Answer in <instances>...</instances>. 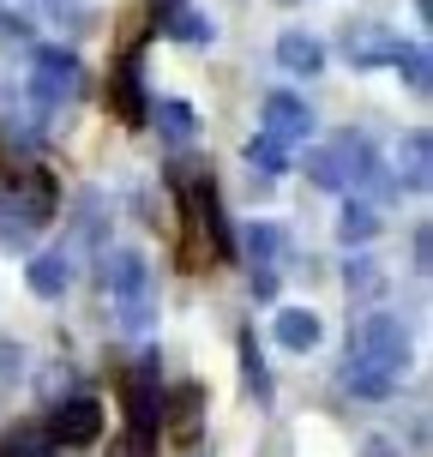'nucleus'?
I'll use <instances>...</instances> for the list:
<instances>
[{"label":"nucleus","instance_id":"1","mask_svg":"<svg viewBox=\"0 0 433 457\" xmlns=\"http://www.w3.org/2000/svg\"><path fill=\"white\" fill-rule=\"evenodd\" d=\"M169 187H175V199H181V223H187L181 265L187 271H205L211 259H229V253H235V235H229V223H223L217 187H211L199 169H175Z\"/></svg>","mask_w":433,"mask_h":457},{"label":"nucleus","instance_id":"2","mask_svg":"<svg viewBox=\"0 0 433 457\" xmlns=\"http://www.w3.org/2000/svg\"><path fill=\"white\" fill-rule=\"evenodd\" d=\"M103 295L114 301L127 331H145L151 325V259L138 247H109L103 253Z\"/></svg>","mask_w":433,"mask_h":457},{"label":"nucleus","instance_id":"3","mask_svg":"<svg viewBox=\"0 0 433 457\" xmlns=\"http://www.w3.org/2000/svg\"><path fill=\"white\" fill-rule=\"evenodd\" d=\"M157 434H162V367H157V349H145L127 373V452L151 457Z\"/></svg>","mask_w":433,"mask_h":457},{"label":"nucleus","instance_id":"4","mask_svg":"<svg viewBox=\"0 0 433 457\" xmlns=\"http://www.w3.org/2000/svg\"><path fill=\"white\" fill-rule=\"evenodd\" d=\"M349 355L367 367H379L391 373L397 386H404V373H410V325L397 320V313H367L355 331H349Z\"/></svg>","mask_w":433,"mask_h":457},{"label":"nucleus","instance_id":"5","mask_svg":"<svg viewBox=\"0 0 433 457\" xmlns=\"http://www.w3.org/2000/svg\"><path fill=\"white\" fill-rule=\"evenodd\" d=\"M79 85H85V67H79L72 48H37V79H30L37 109H43V114L67 109L72 96H79Z\"/></svg>","mask_w":433,"mask_h":457},{"label":"nucleus","instance_id":"6","mask_svg":"<svg viewBox=\"0 0 433 457\" xmlns=\"http://www.w3.org/2000/svg\"><path fill=\"white\" fill-rule=\"evenodd\" d=\"M343 54H349V67H391L404 54V37L386 30V24H349L343 30Z\"/></svg>","mask_w":433,"mask_h":457},{"label":"nucleus","instance_id":"7","mask_svg":"<svg viewBox=\"0 0 433 457\" xmlns=\"http://www.w3.org/2000/svg\"><path fill=\"white\" fill-rule=\"evenodd\" d=\"M43 428L54 434V445H91V439L103 434V403H96V397H67Z\"/></svg>","mask_w":433,"mask_h":457},{"label":"nucleus","instance_id":"8","mask_svg":"<svg viewBox=\"0 0 433 457\" xmlns=\"http://www.w3.org/2000/svg\"><path fill=\"white\" fill-rule=\"evenodd\" d=\"M265 133L283 138V145H296V138L313 133V109H307L296 91H271L265 96Z\"/></svg>","mask_w":433,"mask_h":457},{"label":"nucleus","instance_id":"9","mask_svg":"<svg viewBox=\"0 0 433 457\" xmlns=\"http://www.w3.org/2000/svg\"><path fill=\"white\" fill-rule=\"evenodd\" d=\"M109 103H114V114L127 120V127H145V85H138V48H127V61L114 67V85H109Z\"/></svg>","mask_w":433,"mask_h":457},{"label":"nucleus","instance_id":"10","mask_svg":"<svg viewBox=\"0 0 433 457\" xmlns=\"http://www.w3.org/2000/svg\"><path fill=\"white\" fill-rule=\"evenodd\" d=\"M24 283H30V295L61 301L72 289V259H67V253H37V259L24 265Z\"/></svg>","mask_w":433,"mask_h":457},{"label":"nucleus","instance_id":"11","mask_svg":"<svg viewBox=\"0 0 433 457\" xmlns=\"http://www.w3.org/2000/svg\"><path fill=\"white\" fill-rule=\"evenodd\" d=\"M277 343L296 349V355H307V349L325 343V320L313 313V307H283V313H277Z\"/></svg>","mask_w":433,"mask_h":457},{"label":"nucleus","instance_id":"12","mask_svg":"<svg viewBox=\"0 0 433 457\" xmlns=\"http://www.w3.org/2000/svg\"><path fill=\"white\" fill-rule=\"evenodd\" d=\"M397 169H404L397 181L410 187V193H428V187H433V138L428 133H410L404 145H397Z\"/></svg>","mask_w":433,"mask_h":457},{"label":"nucleus","instance_id":"13","mask_svg":"<svg viewBox=\"0 0 433 457\" xmlns=\"http://www.w3.org/2000/svg\"><path fill=\"white\" fill-rule=\"evenodd\" d=\"M277 61L296 72V79H313L325 67V43L320 37H307V30H283V43H277Z\"/></svg>","mask_w":433,"mask_h":457},{"label":"nucleus","instance_id":"14","mask_svg":"<svg viewBox=\"0 0 433 457\" xmlns=\"http://www.w3.org/2000/svg\"><path fill=\"white\" fill-rule=\"evenodd\" d=\"M0 457H61V445H54V434L43 421H24V428L0 434Z\"/></svg>","mask_w":433,"mask_h":457},{"label":"nucleus","instance_id":"15","mask_svg":"<svg viewBox=\"0 0 433 457\" xmlns=\"http://www.w3.org/2000/svg\"><path fill=\"white\" fill-rule=\"evenodd\" d=\"M235 349H241V379H247V391L259 397V403H271L277 386H271V367H265V349H259V337H253V331H241V343H235Z\"/></svg>","mask_w":433,"mask_h":457},{"label":"nucleus","instance_id":"16","mask_svg":"<svg viewBox=\"0 0 433 457\" xmlns=\"http://www.w3.org/2000/svg\"><path fill=\"white\" fill-rule=\"evenodd\" d=\"M343 391H355V397H367V403H379V397H391V391H397V379L349 355V361H343Z\"/></svg>","mask_w":433,"mask_h":457},{"label":"nucleus","instance_id":"17","mask_svg":"<svg viewBox=\"0 0 433 457\" xmlns=\"http://www.w3.org/2000/svg\"><path fill=\"white\" fill-rule=\"evenodd\" d=\"M373 235H379V211L367 205V199H349L343 217H337V241H343V247H367Z\"/></svg>","mask_w":433,"mask_h":457},{"label":"nucleus","instance_id":"18","mask_svg":"<svg viewBox=\"0 0 433 457\" xmlns=\"http://www.w3.org/2000/svg\"><path fill=\"white\" fill-rule=\"evenodd\" d=\"M162 30H169L175 43H211V37H217L211 12H199V6H169V12H162Z\"/></svg>","mask_w":433,"mask_h":457},{"label":"nucleus","instance_id":"19","mask_svg":"<svg viewBox=\"0 0 433 457\" xmlns=\"http://www.w3.org/2000/svg\"><path fill=\"white\" fill-rule=\"evenodd\" d=\"M247 162L259 169V175H289V145L271 133H253L247 138Z\"/></svg>","mask_w":433,"mask_h":457},{"label":"nucleus","instance_id":"20","mask_svg":"<svg viewBox=\"0 0 433 457\" xmlns=\"http://www.w3.org/2000/svg\"><path fill=\"white\" fill-rule=\"evenodd\" d=\"M199 410H205V386H181L175 391V428H169V434L193 439L199 434Z\"/></svg>","mask_w":433,"mask_h":457},{"label":"nucleus","instance_id":"21","mask_svg":"<svg viewBox=\"0 0 433 457\" xmlns=\"http://www.w3.org/2000/svg\"><path fill=\"white\" fill-rule=\"evenodd\" d=\"M391 67L404 72V85H410L415 96H428V85H433V61H428V48L404 43V54H397V61H391Z\"/></svg>","mask_w":433,"mask_h":457},{"label":"nucleus","instance_id":"22","mask_svg":"<svg viewBox=\"0 0 433 457\" xmlns=\"http://www.w3.org/2000/svg\"><path fill=\"white\" fill-rule=\"evenodd\" d=\"M241 247H247V259H253V265H271L277 253H283V228H277V223H247Z\"/></svg>","mask_w":433,"mask_h":457},{"label":"nucleus","instance_id":"23","mask_svg":"<svg viewBox=\"0 0 433 457\" xmlns=\"http://www.w3.org/2000/svg\"><path fill=\"white\" fill-rule=\"evenodd\" d=\"M343 283H349V301H355V295H379V289H386V271H379V265H373V259H367V253H362V259H349V271H343Z\"/></svg>","mask_w":433,"mask_h":457},{"label":"nucleus","instance_id":"24","mask_svg":"<svg viewBox=\"0 0 433 457\" xmlns=\"http://www.w3.org/2000/svg\"><path fill=\"white\" fill-rule=\"evenodd\" d=\"M157 127H162V138H169V145H187V138H193V127H199V114L187 109V103H162V109H157Z\"/></svg>","mask_w":433,"mask_h":457},{"label":"nucleus","instance_id":"25","mask_svg":"<svg viewBox=\"0 0 433 457\" xmlns=\"http://www.w3.org/2000/svg\"><path fill=\"white\" fill-rule=\"evenodd\" d=\"M307 175H313V181L325 187V193H343V162H337V151H331V145H325V151H307Z\"/></svg>","mask_w":433,"mask_h":457},{"label":"nucleus","instance_id":"26","mask_svg":"<svg viewBox=\"0 0 433 457\" xmlns=\"http://www.w3.org/2000/svg\"><path fill=\"white\" fill-rule=\"evenodd\" d=\"M48 12L61 24H72V30H85L91 24V0H48Z\"/></svg>","mask_w":433,"mask_h":457},{"label":"nucleus","instance_id":"27","mask_svg":"<svg viewBox=\"0 0 433 457\" xmlns=\"http://www.w3.org/2000/svg\"><path fill=\"white\" fill-rule=\"evenodd\" d=\"M19 367H24V349L12 337H0V386H12V379H19Z\"/></svg>","mask_w":433,"mask_h":457},{"label":"nucleus","instance_id":"28","mask_svg":"<svg viewBox=\"0 0 433 457\" xmlns=\"http://www.w3.org/2000/svg\"><path fill=\"white\" fill-rule=\"evenodd\" d=\"M428 271H433V228L415 223V277H428Z\"/></svg>","mask_w":433,"mask_h":457},{"label":"nucleus","instance_id":"29","mask_svg":"<svg viewBox=\"0 0 433 457\" xmlns=\"http://www.w3.org/2000/svg\"><path fill=\"white\" fill-rule=\"evenodd\" d=\"M253 295L277 301V271H271V265H253Z\"/></svg>","mask_w":433,"mask_h":457}]
</instances>
